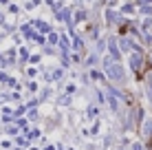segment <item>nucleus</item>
<instances>
[{
  "instance_id": "obj_6",
  "label": "nucleus",
  "mask_w": 152,
  "mask_h": 150,
  "mask_svg": "<svg viewBox=\"0 0 152 150\" xmlns=\"http://www.w3.org/2000/svg\"><path fill=\"white\" fill-rule=\"evenodd\" d=\"M132 150H141V146H139V143H134V146H132Z\"/></svg>"
},
{
  "instance_id": "obj_4",
  "label": "nucleus",
  "mask_w": 152,
  "mask_h": 150,
  "mask_svg": "<svg viewBox=\"0 0 152 150\" xmlns=\"http://www.w3.org/2000/svg\"><path fill=\"white\" fill-rule=\"evenodd\" d=\"M110 51H113V53H115V60H117V55H119V51H117V46H115V42L110 44Z\"/></svg>"
},
{
  "instance_id": "obj_3",
  "label": "nucleus",
  "mask_w": 152,
  "mask_h": 150,
  "mask_svg": "<svg viewBox=\"0 0 152 150\" xmlns=\"http://www.w3.org/2000/svg\"><path fill=\"white\" fill-rule=\"evenodd\" d=\"M143 132H145L148 137H152V119H150V121H145V126H143Z\"/></svg>"
},
{
  "instance_id": "obj_1",
  "label": "nucleus",
  "mask_w": 152,
  "mask_h": 150,
  "mask_svg": "<svg viewBox=\"0 0 152 150\" xmlns=\"http://www.w3.org/2000/svg\"><path fill=\"white\" fill-rule=\"evenodd\" d=\"M106 75L110 77V80H115V82H121L124 77H126L124 69H121L119 64H113L110 60H106Z\"/></svg>"
},
{
  "instance_id": "obj_2",
  "label": "nucleus",
  "mask_w": 152,
  "mask_h": 150,
  "mask_svg": "<svg viewBox=\"0 0 152 150\" xmlns=\"http://www.w3.org/2000/svg\"><path fill=\"white\" fill-rule=\"evenodd\" d=\"M141 60H143V58H141V53H132V55H130V64H132V69H139Z\"/></svg>"
},
{
  "instance_id": "obj_5",
  "label": "nucleus",
  "mask_w": 152,
  "mask_h": 150,
  "mask_svg": "<svg viewBox=\"0 0 152 150\" xmlns=\"http://www.w3.org/2000/svg\"><path fill=\"white\" fill-rule=\"evenodd\" d=\"M121 49H124V51H128V49H130V44L126 42V40H121Z\"/></svg>"
}]
</instances>
